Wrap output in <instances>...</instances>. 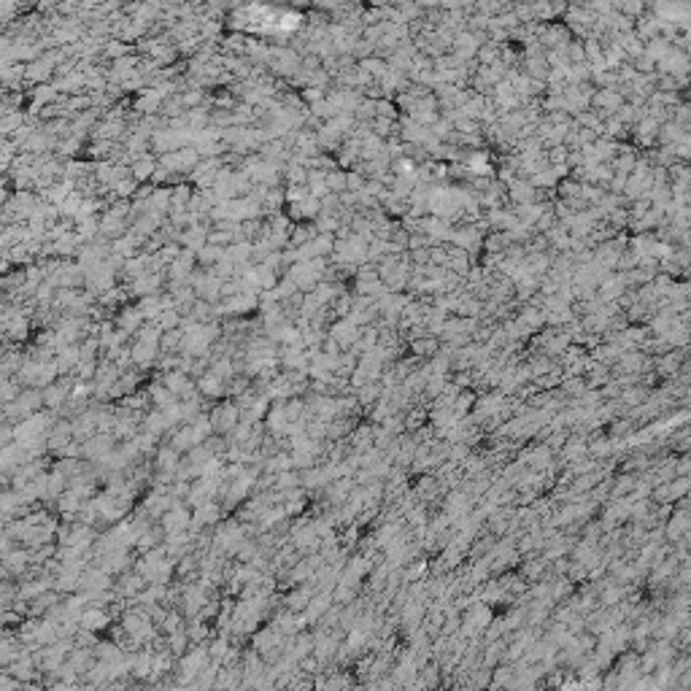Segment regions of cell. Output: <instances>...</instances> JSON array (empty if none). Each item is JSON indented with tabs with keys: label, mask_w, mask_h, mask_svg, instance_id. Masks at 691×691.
Masks as SVG:
<instances>
[{
	"label": "cell",
	"mask_w": 691,
	"mask_h": 691,
	"mask_svg": "<svg viewBox=\"0 0 691 691\" xmlns=\"http://www.w3.org/2000/svg\"><path fill=\"white\" fill-rule=\"evenodd\" d=\"M211 664V654H208V648H203L200 643H194V651H189L181 657L179 661V670H181V678H179V683L181 686H187V683H194V678L206 670Z\"/></svg>",
	"instance_id": "1"
},
{
	"label": "cell",
	"mask_w": 691,
	"mask_h": 691,
	"mask_svg": "<svg viewBox=\"0 0 691 691\" xmlns=\"http://www.w3.org/2000/svg\"><path fill=\"white\" fill-rule=\"evenodd\" d=\"M159 521H162V527H165V532L168 534L189 532V530H192V510H189L187 503H179V505H173L170 510H165Z\"/></svg>",
	"instance_id": "2"
},
{
	"label": "cell",
	"mask_w": 691,
	"mask_h": 691,
	"mask_svg": "<svg viewBox=\"0 0 691 691\" xmlns=\"http://www.w3.org/2000/svg\"><path fill=\"white\" fill-rule=\"evenodd\" d=\"M208 416H211V421H214V430L227 435V432L241 421V408H238V403H224V405L211 410Z\"/></svg>",
	"instance_id": "3"
},
{
	"label": "cell",
	"mask_w": 691,
	"mask_h": 691,
	"mask_svg": "<svg viewBox=\"0 0 691 691\" xmlns=\"http://www.w3.org/2000/svg\"><path fill=\"white\" fill-rule=\"evenodd\" d=\"M221 516V508L217 505V500H208V503L197 505L194 510H192V530L194 532H200L203 527H211V524H217Z\"/></svg>",
	"instance_id": "4"
},
{
	"label": "cell",
	"mask_w": 691,
	"mask_h": 691,
	"mask_svg": "<svg viewBox=\"0 0 691 691\" xmlns=\"http://www.w3.org/2000/svg\"><path fill=\"white\" fill-rule=\"evenodd\" d=\"M200 443H206V435H203L194 424H187V427L170 432V445H176L179 451H192V448L200 445Z\"/></svg>",
	"instance_id": "5"
},
{
	"label": "cell",
	"mask_w": 691,
	"mask_h": 691,
	"mask_svg": "<svg viewBox=\"0 0 691 691\" xmlns=\"http://www.w3.org/2000/svg\"><path fill=\"white\" fill-rule=\"evenodd\" d=\"M70 392H73L70 381H60V383H49V386L43 389V405H46V408H52V410L65 408V403L70 400Z\"/></svg>",
	"instance_id": "6"
},
{
	"label": "cell",
	"mask_w": 691,
	"mask_h": 691,
	"mask_svg": "<svg viewBox=\"0 0 691 691\" xmlns=\"http://www.w3.org/2000/svg\"><path fill=\"white\" fill-rule=\"evenodd\" d=\"M197 389H200L203 397L217 400V397H224V394H227V381L208 370V373H203V376L197 378Z\"/></svg>",
	"instance_id": "7"
},
{
	"label": "cell",
	"mask_w": 691,
	"mask_h": 691,
	"mask_svg": "<svg viewBox=\"0 0 691 691\" xmlns=\"http://www.w3.org/2000/svg\"><path fill=\"white\" fill-rule=\"evenodd\" d=\"M154 465H157V470L162 472H176L179 470V465H181V451L176 448V445H162L157 448V457H154Z\"/></svg>",
	"instance_id": "8"
},
{
	"label": "cell",
	"mask_w": 691,
	"mask_h": 691,
	"mask_svg": "<svg viewBox=\"0 0 691 691\" xmlns=\"http://www.w3.org/2000/svg\"><path fill=\"white\" fill-rule=\"evenodd\" d=\"M332 605H335L332 592H316L314 597H311V602H308V608H306L308 621H319V619H324V613H327Z\"/></svg>",
	"instance_id": "9"
},
{
	"label": "cell",
	"mask_w": 691,
	"mask_h": 691,
	"mask_svg": "<svg viewBox=\"0 0 691 691\" xmlns=\"http://www.w3.org/2000/svg\"><path fill=\"white\" fill-rule=\"evenodd\" d=\"M159 346L146 343V341H135V346H130V354H132V365L138 368H149L154 359H157Z\"/></svg>",
	"instance_id": "10"
},
{
	"label": "cell",
	"mask_w": 691,
	"mask_h": 691,
	"mask_svg": "<svg viewBox=\"0 0 691 691\" xmlns=\"http://www.w3.org/2000/svg\"><path fill=\"white\" fill-rule=\"evenodd\" d=\"M111 621V613H106L100 605H90L84 613H81V627L90 629V632H97V629L108 627Z\"/></svg>",
	"instance_id": "11"
},
{
	"label": "cell",
	"mask_w": 691,
	"mask_h": 691,
	"mask_svg": "<svg viewBox=\"0 0 691 691\" xmlns=\"http://www.w3.org/2000/svg\"><path fill=\"white\" fill-rule=\"evenodd\" d=\"M357 335H359V332H357V324H354V321H338V324L330 330V338L343 346V351L346 348H351V343L357 341Z\"/></svg>",
	"instance_id": "12"
},
{
	"label": "cell",
	"mask_w": 691,
	"mask_h": 691,
	"mask_svg": "<svg viewBox=\"0 0 691 691\" xmlns=\"http://www.w3.org/2000/svg\"><path fill=\"white\" fill-rule=\"evenodd\" d=\"M143 430H149V432H154V435H162V432H170V424L165 421L162 410L157 408L143 416Z\"/></svg>",
	"instance_id": "13"
},
{
	"label": "cell",
	"mask_w": 691,
	"mask_h": 691,
	"mask_svg": "<svg viewBox=\"0 0 691 691\" xmlns=\"http://www.w3.org/2000/svg\"><path fill=\"white\" fill-rule=\"evenodd\" d=\"M146 316L141 314V308L138 311H122V316H119V330H125V332H138L141 330V321H143Z\"/></svg>",
	"instance_id": "14"
},
{
	"label": "cell",
	"mask_w": 691,
	"mask_h": 691,
	"mask_svg": "<svg viewBox=\"0 0 691 691\" xmlns=\"http://www.w3.org/2000/svg\"><path fill=\"white\" fill-rule=\"evenodd\" d=\"M297 486H303V475L294 470H281L276 475V489L279 492H286V489H297Z\"/></svg>",
	"instance_id": "15"
},
{
	"label": "cell",
	"mask_w": 691,
	"mask_h": 691,
	"mask_svg": "<svg viewBox=\"0 0 691 691\" xmlns=\"http://www.w3.org/2000/svg\"><path fill=\"white\" fill-rule=\"evenodd\" d=\"M157 438H159V435L149 432V430L138 432V435H135V443H138L141 454H157Z\"/></svg>",
	"instance_id": "16"
},
{
	"label": "cell",
	"mask_w": 691,
	"mask_h": 691,
	"mask_svg": "<svg viewBox=\"0 0 691 691\" xmlns=\"http://www.w3.org/2000/svg\"><path fill=\"white\" fill-rule=\"evenodd\" d=\"M187 634H189V640H192V643H203V640H206V637L211 634V629L203 624V619H194V621L189 619Z\"/></svg>",
	"instance_id": "17"
},
{
	"label": "cell",
	"mask_w": 691,
	"mask_h": 691,
	"mask_svg": "<svg viewBox=\"0 0 691 691\" xmlns=\"http://www.w3.org/2000/svg\"><path fill=\"white\" fill-rule=\"evenodd\" d=\"M181 321H184L181 314H179V311H170V308H168V311H162V314L157 316V324L162 327V330H176Z\"/></svg>",
	"instance_id": "18"
}]
</instances>
